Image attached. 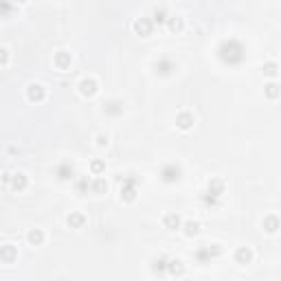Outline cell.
<instances>
[{
  "instance_id": "cell-4",
  "label": "cell",
  "mask_w": 281,
  "mask_h": 281,
  "mask_svg": "<svg viewBox=\"0 0 281 281\" xmlns=\"http://www.w3.org/2000/svg\"><path fill=\"white\" fill-rule=\"evenodd\" d=\"M158 176H161V180L165 184H176L182 178V167L176 165V162H165L161 167V171H158Z\"/></svg>"
},
{
  "instance_id": "cell-7",
  "label": "cell",
  "mask_w": 281,
  "mask_h": 281,
  "mask_svg": "<svg viewBox=\"0 0 281 281\" xmlns=\"http://www.w3.org/2000/svg\"><path fill=\"white\" fill-rule=\"evenodd\" d=\"M154 73H156L158 77H169V75H174L176 73L174 60H169V57H158V60L154 61Z\"/></svg>"
},
{
  "instance_id": "cell-6",
  "label": "cell",
  "mask_w": 281,
  "mask_h": 281,
  "mask_svg": "<svg viewBox=\"0 0 281 281\" xmlns=\"http://www.w3.org/2000/svg\"><path fill=\"white\" fill-rule=\"evenodd\" d=\"M77 90L83 99H92V97L99 92V83H97V79H92V77H83L81 81L77 83Z\"/></svg>"
},
{
  "instance_id": "cell-24",
  "label": "cell",
  "mask_w": 281,
  "mask_h": 281,
  "mask_svg": "<svg viewBox=\"0 0 281 281\" xmlns=\"http://www.w3.org/2000/svg\"><path fill=\"white\" fill-rule=\"evenodd\" d=\"M90 191L92 193H108V180L97 176L95 180H90Z\"/></svg>"
},
{
  "instance_id": "cell-34",
  "label": "cell",
  "mask_w": 281,
  "mask_h": 281,
  "mask_svg": "<svg viewBox=\"0 0 281 281\" xmlns=\"http://www.w3.org/2000/svg\"><path fill=\"white\" fill-rule=\"evenodd\" d=\"M108 134H97V139H95V143H97V147H105L108 145Z\"/></svg>"
},
{
  "instance_id": "cell-35",
  "label": "cell",
  "mask_w": 281,
  "mask_h": 281,
  "mask_svg": "<svg viewBox=\"0 0 281 281\" xmlns=\"http://www.w3.org/2000/svg\"><path fill=\"white\" fill-rule=\"evenodd\" d=\"M9 180H11V174H9V171H4V174H2V182L9 184Z\"/></svg>"
},
{
  "instance_id": "cell-20",
  "label": "cell",
  "mask_w": 281,
  "mask_h": 281,
  "mask_svg": "<svg viewBox=\"0 0 281 281\" xmlns=\"http://www.w3.org/2000/svg\"><path fill=\"white\" fill-rule=\"evenodd\" d=\"M26 241H29L31 246H42L44 241H46V235H44L42 228H31V231L26 233Z\"/></svg>"
},
{
  "instance_id": "cell-30",
  "label": "cell",
  "mask_w": 281,
  "mask_h": 281,
  "mask_svg": "<svg viewBox=\"0 0 281 281\" xmlns=\"http://www.w3.org/2000/svg\"><path fill=\"white\" fill-rule=\"evenodd\" d=\"M105 171V162L101 161V158H95V161L90 162V174L92 176H101Z\"/></svg>"
},
{
  "instance_id": "cell-11",
  "label": "cell",
  "mask_w": 281,
  "mask_h": 281,
  "mask_svg": "<svg viewBox=\"0 0 281 281\" xmlns=\"http://www.w3.org/2000/svg\"><path fill=\"white\" fill-rule=\"evenodd\" d=\"M9 187H11L16 193H22V191H24V189L29 187V178H26L24 171H16V174H11Z\"/></svg>"
},
{
  "instance_id": "cell-3",
  "label": "cell",
  "mask_w": 281,
  "mask_h": 281,
  "mask_svg": "<svg viewBox=\"0 0 281 281\" xmlns=\"http://www.w3.org/2000/svg\"><path fill=\"white\" fill-rule=\"evenodd\" d=\"M222 253L224 248L220 244H202L193 250V259H196V263L206 266V263H211V259H218Z\"/></svg>"
},
{
  "instance_id": "cell-23",
  "label": "cell",
  "mask_w": 281,
  "mask_h": 281,
  "mask_svg": "<svg viewBox=\"0 0 281 281\" xmlns=\"http://www.w3.org/2000/svg\"><path fill=\"white\" fill-rule=\"evenodd\" d=\"M167 29L171 31V33H182L184 31V20L182 18H178V16H171V18H167Z\"/></svg>"
},
{
  "instance_id": "cell-12",
  "label": "cell",
  "mask_w": 281,
  "mask_h": 281,
  "mask_svg": "<svg viewBox=\"0 0 281 281\" xmlns=\"http://www.w3.org/2000/svg\"><path fill=\"white\" fill-rule=\"evenodd\" d=\"M70 61H73V55H70L68 51H57L55 55H53V66H55L57 70H68Z\"/></svg>"
},
{
  "instance_id": "cell-13",
  "label": "cell",
  "mask_w": 281,
  "mask_h": 281,
  "mask_svg": "<svg viewBox=\"0 0 281 281\" xmlns=\"http://www.w3.org/2000/svg\"><path fill=\"white\" fill-rule=\"evenodd\" d=\"M18 259V246L2 244L0 246V263H16Z\"/></svg>"
},
{
  "instance_id": "cell-29",
  "label": "cell",
  "mask_w": 281,
  "mask_h": 281,
  "mask_svg": "<svg viewBox=\"0 0 281 281\" xmlns=\"http://www.w3.org/2000/svg\"><path fill=\"white\" fill-rule=\"evenodd\" d=\"M277 75H279V64H277V61H268V64H263V77L277 79Z\"/></svg>"
},
{
  "instance_id": "cell-25",
  "label": "cell",
  "mask_w": 281,
  "mask_h": 281,
  "mask_svg": "<svg viewBox=\"0 0 281 281\" xmlns=\"http://www.w3.org/2000/svg\"><path fill=\"white\" fill-rule=\"evenodd\" d=\"M152 272L158 277H165L167 275V257H158L152 261Z\"/></svg>"
},
{
  "instance_id": "cell-5",
  "label": "cell",
  "mask_w": 281,
  "mask_h": 281,
  "mask_svg": "<svg viewBox=\"0 0 281 281\" xmlns=\"http://www.w3.org/2000/svg\"><path fill=\"white\" fill-rule=\"evenodd\" d=\"M55 178L60 180V182H70V180H75V165L70 161H61L55 165Z\"/></svg>"
},
{
  "instance_id": "cell-18",
  "label": "cell",
  "mask_w": 281,
  "mask_h": 281,
  "mask_svg": "<svg viewBox=\"0 0 281 281\" xmlns=\"http://www.w3.org/2000/svg\"><path fill=\"white\" fill-rule=\"evenodd\" d=\"M167 275L169 277H182L184 275V261L182 259H167Z\"/></svg>"
},
{
  "instance_id": "cell-28",
  "label": "cell",
  "mask_w": 281,
  "mask_h": 281,
  "mask_svg": "<svg viewBox=\"0 0 281 281\" xmlns=\"http://www.w3.org/2000/svg\"><path fill=\"white\" fill-rule=\"evenodd\" d=\"M167 18H169V16H167L165 7H156L152 11V22H154V24H167Z\"/></svg>"
},
{
  "instance_id": "cell-31",
  "label": "cell",
  "mask_w": 281,
  "mask_h": 281,
  "mask_svg": "<svg viewBox=\"0 0 281 281\" xmlns=\"http://www.w3.org/2000/svg\"><path fill=\"white\" fill-rule=\"evenodd\" d=\"M13 13V0H0V18H9Z\"/></svg>"
},
{
  "instance_id": "cell-19",
  "label": "cell",
  "mask_w": 281,
  "mask_h": 281,
  "mask_svg": "<svg viewBox=\"0 0 281 281\" xmlns=\"http://www.w3.org/2000/svg\"><path fill=\"white\" fill-rule=\"evenodd\" d=\"M103 112L108 114V117H119V114H123V101L119 99H110L103 103Z\"/></svg>"
},
{
  "instance_id": "cell-8",
  "label": "cell",
  "mask_w": 281,
  "mask_h": 281,
  "mask_svg": "<svg viewBox=\"0 0 281 281\" xmlns=\"http://www.w3.org/2000/svg\"><path fill=\"white\" fill-rule=\"evenodd\" d=\"M132 29H134V33L140 35V38H149L154 31V22H152V18H136Z\"/></svg>"
},
{
  "instance_id": "cell-1",
  "label": "cell",
  "mask_w": 281,
  "mask_h": 281,
  "mask_svg": "<svg viewBox=\"0 0 281 281\" xmlns=\"http://www.w3.org/2000/svg\"><path fill=\"white\" fill-rule=\"evenodd\" d=\"M215 55H218V60L222 61L224 66H231V68H235V66H241L246 61V46L240 42V40L231 38V40H224V42H220Z\"/></svg>"
},
{
  "instance_id": "cell-36",
  "label": "cell",
  "mask_w": 281,
  "mask_h": 281,
  "mask_svg": "<svg viewBox=\"0 0 281 281\" xmlns=\"http://www.w3.org/2000/svg\"><path fill=\"white\" fill-rule=\"evenodd\" d=\"M13 2H18V4H24V2H29V0H13Z\"/></svg>"
},
{
  "instance_id": "cell-14",
  "label": "cell",
  "mask_w": 281,
  "mask_h": 281,
  "mask_svg": "<svg viewBox=\"0 0 281 281\" xmlns=\"http://www.w3.org/2000/svg\"><path fill=\"white\" fill-rule=\"evenodd\" d=\"M224 189H226V184H224L222 178H211L209 182H206V193L213 198H220V200H222V196H224Z\"/></svg>"
},
{
  "instance_id": "cell-16",
  "label": "cell",
  "mask_w": 281,
  "mask_h": 281,
  "mask_svg": "<svg viewBox=\"0 0 281 281\" xmlns=\"http://www.w3.org/2000/svg\"><path fill=\"white\" fill-rule=\"evenodd\" d=\"M180 224H182V220H180V215L174 213V211H169V213L162 215V226H165L167 231H178Z\"/></svg>"
},
{
  "instance_id": "cell-15",
  "label": "cell",
  "mask_w": 281,
  "mask_h": 281,
  "mask_svg": "<svg viewBox=\"0 0 281 281\" xmlns=\"http://www.w3.org/2000/svg\"><path fill=\"white\" fill-rule=\"evenodd\" d=\"M233 259H235V263H240V266H246V263L253 261V250H250L248 246H237L235 253H233Z\"/></svg>"
},
{
  "instance_id": "cell-27",
  "label": "cell",
  "mask_w": 281,
  "mask_h": 281,
  "mask_svg": "<svg viewBox=\"0 0 281 281\" xmlns=\"http://www.w3.org/2000/svg\"><path fill=\"white\" fill-rule=\"evenodd\" d=\"M75 189H77L79 196H86L90 191V178L88 176H81V178H75Z\"/></svg>"
},
{
  "instance_id": "cell-22",
  "label": "cell",
  "mask_w": 281,
  "mask_h": 281,
  "mask_svg": "<svg viewBox=\"0 0 281 281\" xmlns=\"http://www.w3.org/2000/svg\"><path fill=\"white\" fill-rule=\"evenodd\" d=\"M180 228H182L184 237H196L198 233H200V222H196V220H187V222L180 224Z\"/></svg>"
},
{
  "instance_id": "cell-10",
  "label": "cell",
  "mask_w": 281,
  "mask_h": 281,
  "mask_svg": "<svg viewBox=\"0 0 281 281\" xmlns=\"http://www.w3.org/2000/svg\"><path fill=\"white\" fill-rule=\"evenodd\" d=\"M193 123H196V117H193L189 110H182V112L176 114V127L182 132H189L193 127Z\"/></svg>"
},
{
  "instance_id": "cell-26",
  "label": "cell",
  "mask_w": 281,
  "mask_h": 281,
  "mask_svg": "<svg viewBox=\"0 0 281 281\" xmlns=\"http://www.w3.org/2000/svg\"><path fill=\"white\" fill-rule=\"evenodd\" d=\"M263 92H266V97L270 101H277V99H279V95H281V88H279V83H277V81H270V83L263 86Z\"/></svg>"
},
{
  "instance_id": "cell-32",
  "label": "cell",
  "mask_w": 281,
  "mask_h": 281,
  "mask_svg": "<svg viewBox=\"0 0 281 281\" xmlns=\"http://www.w3.org/2000/svg\"><path fill=\"white\" fill-rule=\"evenodd\" d=\"M200 200L204 202L206 206H211V209H215V206H220V202H222V200H220V198L209 196V193H206V191H202V193H200Z\"/></svg>"
},
{
  "instance_id": "cell-2",
  "label": "cell",
  "mask_w": 281,
  "mask_h": 281,
  "mask_svg": "<svg viewBox=\"0 0 281 281\" xmlns=\"http://www.w3.org/2000/svg\"><path fill=\"white\" fill-rule=\"evenodd\" d=\"M139 187H140V178L134 174H127L119 178V198L123 202H134L139 198Z\"/></svg>"
},
{
  "instance_id": "cell-9",
  "label": "cell",
  "mask_w": 281,
  "mask_h": 281,
  "mask_svg": "<svg viewBox=\"0 0 281 281\" xmlns=\"http://www.w3.org/2000/svg\"><path fill=\"white\" fill-rule=\"evenodd\" d=\"M26 99H29L31 103L44 101L46 99V88H44L42 83H29V88H26Z\"/></svg>"
},
{
  "instance_id": "cell-17",
  "label": "cell",
  "mask_w": 281,
  "mask_h": 281,
  "mask_svg": "<svg viewBox=\"0 0 281 281\" xmlns=\"http://www.w3.org/2000/svg\"><path fill=\"white\" fill-rule=\"evenodd\" d=\"M66 224H68V228H83L86 215H83L81 211H70V213L66 215Z\"/></svg>"
},
{
  "instance_id": "cell-21",
  "label": "cell",
  "mask_w": 281,
  "mask_h": 281,
  "mask_svg": "<svg viewBox=\"0 0 281 281\" xmlns=\"http://www.w3.org/2000/svg\"><path fill=\"white\" fill-rule=\"evenodd\" d=\"M279 226H281V222H279V218H277L275 213H272V215H266V218H263V231H266V233L275 235V233L279 231Z\"/></svg>"
},
{
  "instance_id": "cell-33",
  "label": "cell",
  "mask_w": 281,
  "mask_h": 281,
  "mask_svg": "<svg viewBox=\"0 0 281 281\" xmlns=\"http://www.w3.org/2000/svg\"><path fill=\"white\" fill-rule=\"evenodd\" d=\"M9 64V51L4 46H0V68Z\"/></svg>"
}]
</instances>
